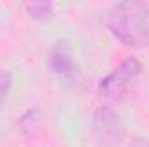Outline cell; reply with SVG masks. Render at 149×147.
Here are the masks:
<instances>
[{"label":"cell","instance_id":"obj_1","mask_svg":"<svg viewBox=\"0 0 149 147\" xmlns=\"http://www.w3.org/2000/svg\"><path fill=\"white\" fill-rule=\"evenodd\" d=\"M108 28L127 47H149V3L141 0L118 2L108 12Z\"/></svg>","mask_w":149,"mask_h":147},{"label":"cell","instance_id":"obj_2","mask_svg":"<svg viewBox=\"0 0 149 147\" xmlns=\"http://www.w3.org/2000/svg\"><path fill=\"white\" fill-rule=\"evenodd\" d=\"M92 133L99 147H120L127 128L120 114L109 104H102L92 116Z\"/></svg>","mask_w":149,"mask_h":147},{"label":"cell","instance_id":"obj_3","mask_svg":"<svg viewBox=\"0 0 149 147\" xmlns=\"http://www.w3.org/2000/svg\"><path fill=\"white\" fill-rule=\"evenodd\" d=\"M141 71H142V64L139 62V59H135V57L125 59L111 73L106 74L101 80V83H99L101 94L109 101H121L127 95L132 83L135 81V78L141 74Z\"/></svg>","mask_w":149,"mask_h":147},{"label":"cell","instance_id":"obj_4","mask_svg":"<svg viewBox=\"0 0 149 147\" xmlns=\"http://www.w3.org/2000/svg\"><path fill=\"white\" fill-rule=\"evenodd\" d=\"M47 64L50 68V71L59 76H71L76 71V62L73 57V50L71 45L66 40H59L56 42L47 55Z\"/></svg>","mask_w":149,"mask_h":147},{"label":"cell","instance_id":"obj_5","mask_svg":"<svg viewBox=\"0 0 149 147\" xmlns=\"http://www.w3.org/2000/svg\"><path fill=\"white\" fill-rule=\"evenodd\" d=\"M19 128H21V133L28 139H35L42 128V112L40 109L33 107V109H28L19 119Z\"/></svg>","mask_w":149,"mask_h":147},{"label":"cell","instance_id":"obj_6","mask_svg":"<svg viewBox=\"0 0 149 147\" xmlns=\"http://www.w3.org/2000/svg\"><path fill=\"white\" fill-rule=\"evenodd\" d=\"M24 9L30 14V17H33L35 21H49L54 16V5L50 2H42V0L26 2Z\"/></svg>","mask_w":149,"mask_h":147},{"label":"cell","instance_id":"obj_7","mask_svg":"<svg viewBox=\"0 0 149 147\" xmlns=\"http://www.w3.org/2000/svg\"><path fill=\"white\" fill-rule=\"evenodd\" d=\"M10 88H12V74L9 73L7 69L0 68V107L3 106Z\"/></svg>","mask_w":149,"mask_h":147},{"label":"cell","instance_id":"obj_8","mask_svg":"<svg viewBox=\"0 0 149 147\" xmlns=\"http://www.w3.org/2000/svg\"><path fill=\"white\" fill-rule=\"evenodd\" d=\"M128 147H149V140L148 139H142V137H135V139L130 142Z\"/></svg>","mask_w":149,"mask_h":147}]
</instances>
